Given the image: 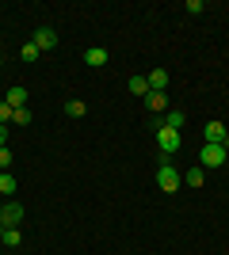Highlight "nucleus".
Listing matches in <instances>:
<instances>
[{"mask_svg": "<svg viewBox=\"0 0 229 255\" xmlns=\"http://www.w3.org/2000/svg\"><path fill=\"white\" fill-rule=\"evenodd\" d=\"M4 229H8V225H4V221H0V240H4Z\"/></svg>", "mask_w": 229, "mask_h": 255, "instance_id": "22", "label": "nucleus"}, {"mask_svg": "<svg viewBox=\"0 0 229 255\" xmlns=\"http://www.w3.org/2000/svg\"><path fill=\"white\" fill-rule=\"evenodd\" d=\"M226 126L222 122H207V145H226Z\"/></svg>", "mask_w": 229, "mask_h": 255, "instance_id": "9", "label": "nucleus"}, {"mask_svg": "<svg viewBox=\"0 0 229 255\" xmlns=\"http://www.w3.org/2000/svg\"><path fill=\"white\" fill-rule=\"evenodd\" d=\"M11 122H15V126H31V111H27V107H19V111L11 115Z\"/></svg>", "mask_w": 229, "mask_h": 255, "instance_id": "18", "label": "nucleus"}, {"mask_svg": "<svg viewBox=\"0 0 229 255\" xmlns=\"http://www.w3.org/2000/svg\"><path fill=\"white\" fill-rule=\"evenodd\" d=\"M84 65L88 69H103V65H107V50H103V46H88L84 50Z\"/></svg>", "mask_w": 229, "mask_h": 255, "instance_id": "6", "label": "nucleus"}, {"mask_svg": "<svg viewBox=\"0 0 229 255\" xmlns=\"http://www.w3.org/2000/svg\"><path fill=\"white\" fill-rule=\"evenodd\" d=\"M0 210H4V198H0Z\"/></svg>", "mask_w": 229, "mask_h": 255, "instance_id": "24", "label": "nucleus"}, {"mask_svg": "<svg viewBox=\"0 0 229 255\" xmlns=\"http://www.w3.org/2000/svg\"><path fill=\"white\" fill-rule=\"evenodd\" d=\"M184 187H203V168H187L184 171Z\"/></svg>", "mask_w": 229, "mask_h": 255, "instance_id": "15", "label": "nucleus"}, {"mask_svg": "<svg viewBox=\"0 0 229 255\" xmlns=\"http://www.w3.org/2000/svg\"><path fill=\"white\" fill-rule=\"evenodd\" d=\"M0 221L8 225V229H19V221H23V206L8 198V202H4V210H0Z\"/></svg>", "mask_w": 229, "mask_h": 255, "instance_id": "5", "label": "nucleus"}, {"mask_svg": "<svg viewBox=\"0 0 229 255\" xmlns=\"http://www.w3.org/2000/svg\"><path fill=\"white\" fill-rule=\"evenodd\" d=\"M229 160V149L226 145H207L203 141V152H199V164H207V168H222Z\"/></svg>", "mask_w": 229, "mask_h": 255, "instance_id": "3", "label": "nucleus"}, {"mask_svg": "<svg viewBox=\"0 0 229 255\" xmlns=\"http://www.w3.org/2000/svg\"><path fill=\"white\" fill-rule=\"evenodd\" d=\"M134 92V96H149V80L145 76H130V84H126Z\"/></svg>", "mask_w": 229, "mask_h": 255, "instance_id": "13", "label": "nucleus"}, {"mask_svg": "<svg viewBox=\"0 0 229 255\" xmlns=\"http://www.w3.org/2000/svg\"><path fill=\"white\" fill-rule=\"evenodd\" d=\"M145 80H149V92H164L168 88V69H153V73H145Z\"/></svg>", "mask_w": 229, "mask_h": 255, "instance_id": "8", "label": "nucleus"}, {"mask_svg": "<svg viewBox=\"0 0 229 255\" xmlns=\"http://www.w3.org/2000/svg\"><path fill=\"white\" fill-rule=\"evenodd\" d=\"M157 187H161L164 194H176L180 187H184V175L176 171L172 156H161V164H157Z\"/></svg>", "mask_w": 229, "mask_h": 255, "instance_id": "1", "label": "nucleus"}, {"mask_svg": "<svg viewBox=\"0 0 229 255\" xmlns=\"http://www.w3.org/2000/svg\"><path fill=\"white\" fill-rule=\"evenodd\" d=\"M184 122H187L184 111H164V118H161V126H168V129H184Z\"/></svg>", "mask_w": 229, "mask_h": 255, "instance_id": "10", "label": "nucleus"}, {"mask_svg": "<svg viewBox=\"0 0 229 255\" xmlns=\"http://www.w3.org/2000/svg\"><path fill=\"white\" fill-rule=\"evenodd\" d=\"M19 57H23V61H38V46H34V42H23Z\"/></svg>", "mask_w": 229, "mask_h": 255, "instance_id": "17", "label": "nucleus"}, {"mask_svg": "<svg viewBox=\"0 0 229 255\" xmlns=\"http://www.w3.org/2000/svg\"><path fill=\"white\" fill-rule=\"evenodd\" d=\"M145 103H149V111H168V96H164V92H149Z\"/></svg>", "mask_w": 229, "mask_h": 255, "instance_id": "12", "label": "nucleus"}, {"mask_svg": "<svg viewBox=\"0 0 229 255\" xmlns=\"http://www.w3.org/2000/svg\"><path fill=\"white\" fill-rule=\"evenodd\" d=\"M84 111H88L84 99H69V103H65V115L69 118H84Z\"/></svg>", "mask_w": 229, "mask_h": 255, "instance_id": "14", "label": "nucleus"}, {"mask_svg": "<svg viewBox=\"0 0 229 255\" xmlns=\"http://www.w3.org/2000/svg\"><path fill=\"white\" fill-rule=\"evenodd\" d=\"M31 42L38 46V53H50V50H54V46H57V34H54V27H38Z\"/></svg>", "mask_w": 229, "mask_h": 255, "instance_id": "4", "label": "nucleus"}, {"mask_svg": "<svg viewBox=\"0 0 229 255\" xmlns=\"http://www.w3.org/2000/svg\"><path fill=\"white\" fill-rule=\"evenodd\" d=\"M19 240H23L19 229H4V240H0V244H4V248H19Z\"/></svg>", "mask_w": 229, "mask_h": 255, "instance_id": "16", "label": "nucleus"}, {"mask_svg": "<svg viewBox=\"0 0 229 255\" xmlns=\"http://www.w3.org/2000/svg\"><path fill=\"white\" fill-rule=\"evenodd\" d=\"M0 69H4V57H0Z\"/></svg>", "mask_w": 229, "mask_h": 255, "instance_id": "23", "label": "nucleus"}, {"mask_svg": "<svg viewBox=\"0 0 229 255\" xmlns=\"http://www.w3.org/2000/svg\"><path fill=\"white\" fill-rule=\"evenodd\" d=\"M4 103H8L11 111L27 107V88H23V84H11V88H8V96H4Z\"/></svg>", "mask_w": 229, "mask_h": 255, "instance_id": "7", "label": "nucleus"}, {"mask_svg": "<svg viewBox=\"0 0 229 255\" xmlns=\"http://www.w3.org/2000/svg\"><path fill=\"white\" fill-rule=\"evenodd\" d=\"M8 145V126H0V149Z\"/></svg>", "mask_w": 229, "mask_h": 255, "instance_id": "21", "label": "nucleus"}, {"mask_svg": "<svg viewBox=\"0 0 229 255\" xmlns=\"http://www.w3.org/2000/svg\"><path fill=\"white\" fill-rule=\"evenodd\" d=\"M11 115H15V111H11V107L0 99V126H11Z\"/></svg>", "mask_w": 229, "mask_h": 255, "instance_id": "19", "label": "nucleus"}, {"mask_svg": "<svg viewBox=\"0 0 229 255\" xmlns=\"http://www.w3.org/2000/svg\"><path fill=\"white\" fill-rule=\"evenodd\" d=\"M8 168H11V149L4 145V149H0V171H8Z\"/></svg>", "mask_w": 229, "mask_h": 255, "instance_id": "20", "label": "nucleus"}, {"mask_svg": "<svg viewBox=\"0 0 229 255\" xmlns=\"http://www.w3.org/2000/svg\"><path fill=\"white\" fill-rule=\"evenodd\" d=\"M15 187H19L15 175H11V171H0V198H4V202H8V194H15Z\"/></svg>", "mask_w": 229, "mask_h": 255, "instance_id": "11", "label": "nucleus"}, {"mask_svg": "<svg viewBox=\"0 0 229 255\" xmlns=\"http://www.w3.org/2000/svg\"><path fill=\"white\" fill-rule=\"evenodd\" d=\"M153 133H157V149H161V156H172V152H180V145H184L180 129H168V126H161V122H153Z\"/></svg>", "mask_w": 229, "mask_h": 255, "instance_id": "2", "label": "nucleus"}]
</instances>
